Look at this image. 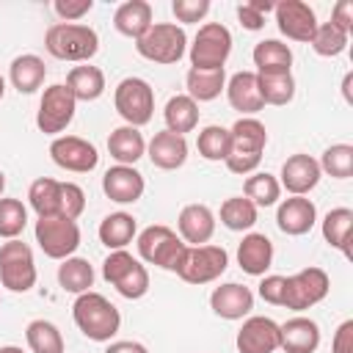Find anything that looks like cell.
Wrapping results in <instances>:
<instances>
[{
    "mask_svg": "<svg viewBox=\"0 0 353 353\" xmlns=\"http://www.w3.org/2000/svg\"><path fill=\"white\" fill-rule=\"evenodd\" d=\"M72 317L80 334L91 342H110L119 328H121V314L119 309L102 295V292H83L72 303Z\"/></svg>",
    "mask_w": 353,
    "mask_h": 353,
    "instance_id": "6da1fadb",
    "label": "cell"
},
{
    "mask_svg": "<svg viewBox=\"0 0 353 353\" xmlns=\"http://www.w3.org/2000/svg\"><path fill=\"white\" fill-rule=\"evenodd\" d=\"M44 47L58 61L88 63L99 52V36L83 22H52L44 33Z\"/></svg>",
    "mask_w": 353,
    "mask_h": 353,
    "instance_id": "7a4b0ae2",
    "label": "cell"
},
{
    "mask_svg": "<svg viewBox=\"0 0 353 353\" xmlns=\"http://www.w3.org/2000/svg\"><path fill=\"white\" fill-rule=\"evenodd\" d=\"M135 245H138V256L143 262L157 265L160 270H168V273H176V276H179V270L188 259V248H190L165 223H152L143 232H138Z\"/></svg>",
    "mask_w": 353,
    "mask_h": 353,
    "instance_id": "3957f363",
    "label": "cell"
},
{
    "mask_svg": "<svg viewBox=\"0 0 353 353\" xmlns=\"http://www.w3.org/2000/svg\"><path fill=\"white\" fill-rule=\"evenodd\" d=\"M102 279L116 287V292L127 301H138L149 292V270L141 259H135L127 248L110 251L102 262Z\"/></svg>",
    "mask_w": 353,
    "mask_h": 353,
    "instance_id": "277c9868",
    "label": "cell"
},
{
    "mask_svg": "<svg viewBox=\"0 0 353 353\" xmlns=\"http://www.w3.org/2000/svg\"><path fill=\"white\" fill-rule=\"evenodd\" d=\"M135 50L152 63H179L188 52V36L176 22H152V28L135 41Z\"/></svg>",
    "mask_w": 353,
    "mask_h": 353,
    "instance_id": "5b68a950",
    "label": "cell"
},
{
    "mask_svg": "<svg viewBox=\"0 0 353 353\" xmlns=\"http://www.w3.org/2000/svg\"><path fill=\"white\" fill-rule=\"evenodd\" d=\"M36 259L28 243L6 240L0 245V284L11 292H28L36 287Z\"/></svg>",
    "mask_w": 353,
    "mask_h": 353,
    "instance_id": "8992f818",
    "label": "cell"
},
{
    "mask_svg": "<svg viewBox=\"0 0 353 353\" xmlns=\"http://www.w3.org/2000/svg\"><path fill=\"white\" fill-rule=\"evenodd\" d=\"M232 55V33L221 22H204L188 50L190 69H223Z\"/></svg>",
    "mask_w": 353,
    "mask_h": 353,
    "instance_id": "52a82bcc",
    "label": "cell"
},
{
    "mask_svg": "<svg viewBox=\"0 0 353 353\" xmlns=\"http://www.w3.org/2000/svg\"><path fill=\"white\" fill-rule=\"evenodd\" d=\"M113 105L130 127L141 130L154 116V88L143 77H124L113 91Z\"/></svg>",
    "mask_w": 353,
    "mask_h": 353,
    "instance_id": "ba28073f",
    "label": "cell"
},
{
    "mask_svg": "<svg viewBox=\"0 0 353 353\" xmlns=\"http://www.w3.org/2000/svg\"><path fill=\"white\" fill-rule=\"evenodd\" d=\"M36 243L50 259H69L80 248V226L77 221L52 215V218H39L33 226Z\"/></svg>",
    "mask_w": 353,
    "mask_h": 353,
    "instance_id": "9c48e42d",
    "label": "cell"
},
{
    "mask_svg": "<svg viewBox=\"0 0 353 353\" xmlns=\"http://www.w3.org/2000/svg\"><path fill=\"white\" fill-rule=\"evenodd\" d=\"M331 290V279L323 268H303L284 279V303L292 312H306L317 306Z\"/></svg>",
    "mask_w": 353,
    "mask_h": 353,
    "instance_id": "30bf717a",
    "label": "cell"
},
{
    "mask_svg": "<svg viewBox=\"0 0 353 353\" xmlns=\"http://www.w3.org/2000/svg\"><path fill=\"white\" fill-rule=\"evenodd\" d=\"M77 110V99L72 97V91L63 83H52L44 88L41 99H39V110H36V127L44 135H55L63 132Z\"/></svg>",
    "mask_w": 353,
    "mask_h": 353,
    "instance_id": "8fae6325",
    "label": "cell"
},
{
    "mask_svg": "<svg viewBox=\"0 0 353 353\" xmlns=\"http://www.w3.org/2000/svg\"><path fill=\"white\" fill-rule=\"evenodd\" d=\"M229 268V254L223 245H190L179 279L188 284H210L221 279Z\"/></svg>",
    "mask_w": 353,
    "mask_h": 353,
    "instance_id": "7c38bea8",
    "label": "cell"
},
{
    "mask_svg": "<svg viewBox=\"0 0 353 353\" xmlns=\"http://www.w3.org/2000/svg\"><path fill=\"white\" fill-rule=\"evenodd\" d=\"M50 157L58 168L72 174H88L99 165V152L91 141L80 135H58L50 143Z\"/></svg>",
    "mask_w": 353,
    "mask_h": 353,
    "instance_id": "4fadbf2b",
    "label": "cell"
},
{
    "mask_svg": "<svg viewBox=\"0 0 353 353\" xmlns=\"http://www.w3.org/2000/svg\"><path fill=\"white\" fill-rule=\"evenodd\" d=\"M273 14H276L279 30H281L287 39L303 41V44L312 41V36H314V30H317V25H320L314 8H312L309 3H303V0H281V3H276Z\"/></svg>",
    "mask_w": 353,
    "mask_h": 353,
    "instance_id": "5bb4252c",
    "label": "cell"
},
{
    "mask_svg": "<svg viewBox=\"0 0 353 353\" xmlns=\"http://www.w3.org/2000/svg\"><path fill=\"white\" fill-rule=\"evenodd\" d=\"M279 185L281 190H287L290 196H306L317 188L323 171H320V163L312 157V154H303V152H295L284 160L281 165V174H279Z\"/></svg>",
    "mask_w": 353,
    "mask_h": 353,
    "instance_id": "9a60e30c",
    "label": "cell"
},
{
    "mask_svg": "<svg viewBox=\"0 0 353 353\" xmlns=\"http://www.w3.org/2000/svg\"><path fill=\"white\" fill-rule=\"evenodd\" d=\"M237 350L240 353H276L279 350V323L262 314L245 317L237 331Z\"/></svg>",
    "mask_w": 353,
    "mask_h": 353,
    "instance_id": "2e32d148",
    "label": "cell"
},
{
    "mask_svg": "<svg viewBox=\"0 0 353 353\" xmlns=\"http://www.w3.org/2000/svg\"><path fill=\"white\" fill-rule=\"evenodd\" d=\"M102 190L116 204H135L146 190V179L135 165H110L102 176Z\"/></svg>",
    "mask_w": 353,
    "mask_h": 353,
    "instance_id": "e0dca14e",
    "label": "cell"
},
{
    "mask_svg": "<svg viewBox=\"0 0 353 353\" xmlns=\"http://www.w3.org/2000/svg\"><path fill=\"white\" fill-rule=\"evenodd\" d=\"M210 309L221 320H243L254 309V292L245 284L226 281L210 292Z\"/></svg>",
    "mask_w": 353,
    "mask_h": 353,
    "instance_id": "ac0fdd59",
    "label": "cell"
},
{
    "mask_svg": "<svg viewBox=\"0 0 353 353\" xmlns=\"http://www.w3.org/2000/svg\"><path fill=\"white\" fill-rule=\"evenodd\" d=\"M276 223L284 234L290 237H301L306 232H312V226L317 223V207L312 199L306 196H290L284 201H279L276 210Z\"/></svg>",
    "mask_w": 353,
    "mask_h": 353,
    "instance_id": "d6986e66",
    "label": "cell"
},
{
    "mask_svg": "<svg viewBox=\"0 0 353 353\" xmlns=\"http://www.w3.org/2000/svg\"><path fill=\"white\" fill-rule=\"evenodd\" d=\"M179 240L188 245H207L215 234V212L207 204H185L176 218Z\"/></svg>",
    "mask_w": 353,
    "mask_h": 353,
    "instance_id": "ffe728a7",
    "label": "cell"
},
{
    "mask_svg": "<svg viewBox=\"0 0 353 353\" xmlns=\"http://www.w3.org/2000/svg\"><path fill=\"white\" fill-rule=\"evenodd\" d=\"M320 347V325L312 317L295 314L279 325V350L284 353H314Z\"/></svg>",
    "mask_w": 353,
    "mask_h": 353,
    "instance_id": "44dd1931",
    "label": "cell"
},
{
    "mask_svg": "<svg viewBox=\"0 0 353 353\" xmlns=\"http://www.w3.org/2000/svg\"><path fill=\"white\" fill-rule=\"evenodd\" d=\"M146 154H149L152 165H157L163 171H174V168H182L188 160V141H185V135L163 130V132L152 135V141L146 143Z\"/></svg>",
    "mask_w": 353,
    "mask_h": 353,
    "instance_id": "7402d4cb",
    "label": "cell"
},
{
    "mask_svg": "<svg viewBox=\"0 0 353 353\" xmlns=\"http://www.w3.org/2000/svg\"><path fill=\"white\" fill-rule=\"evenodd\" d=\"M237 265L248 276H265L273 265V243L262 232H248L237 245Z\"/></svg>",
    "mask_w": 353,
    "mask_h": 353,
    "instance_id": "603a6c76",
    "label": "cell"
},
{
    "mask_svg": "<svg viewBox=\"0 0 353 353\" xmlns=\"http://www.w3.org/2000/svg\"><path fill=\"white\" fill-rule=\"evenodd\" d=\"M226 99L234 110H240L243 116H254L265 108L262 97H259V85H256V72H234L226 80Z\"/></svg>",
    "mask_w": 353,
    "mask_h": 353,
    "instance_id": "cb8c5ba5",
    "label": "cell"
},
{
    "mask_svg": "<svg viewBox=\"0 0 353 353\" xmlns=\"http://www.w3.org/2000/svg\"><path fill=\"white\" fill-rule=\"evenodd\" d=\"M108 152L116 165H135L146 154V138L138 127L121 124L108 135Z\"/></svg>",
    "mask_w": 353,
    "mask_h": 353,
    "instance_id": "d4e9b609",
    "label": "cell"
},
{
    "mask_svg": "<svg viewBox=\"0 0 353 353\" xmlns=\"http://www.w3.org/2000/svg\"><path fill=\"white\" fill-rule=\"evenodd\" d=\"M152 17H154V11H152V6H149L146 0H127V3H121V6L116 8L113 25H116V30H119L121 36L138 41V39L152 28Z\"/></svg>",
    "mask_w": 353,
    "mask_h": 353,
    "instance_id": "484cf974",
    "label": "cell"
},
{
    "mask_svg": "<svg viewBox=\"0 0 353 353\" xmlns=\"http://www.w3.org/2000/svg\"><path fill=\"white\" fill-rule=\"evenodd\" d=\"M251 58H254L256 74H284L292 69V50L279 39L256 41Z\"/></svg>",
    "mask_w": 353,
    "mask_h": 353,
    "instance_id": "4316f807",
    "label": "cell"
},
{
    "mask_svg": "<svg viewBox=\"0 0 353 353\" xmlns=\"http://www.w3.org/2000/svg\"><path fill=\"white\" fill-rule=\"evenodd\" d=\"M44 77H47V66L39 55L33 52H25V55H17L8 66V80L11 85L19 91V94H33L44 85Z\"/></svg>",
    "mask_w": 353,
    "mask_h": 353,
    "instance_id": "83f0119b",
    "label": "cell"
},
{
    "mask_svg": "<svg viewBox=\"0 0 353 353\" xmlns=\"http://www.w3.org/2000/svg\"><path fill=\"white\" fill-rule=\"evenodd\" d=\"M63 85L72 91V97L77 102H94V99H99L105 94V72L99 66L80 63V66L69 69Z\"/></svg>",
    "mask_w": 353,
    "mask_h": 353,
    "instance_id": "f1b7e54d",
    "label": "cell"
},
{
    "mask_svg": "<svg viewBox=\"0 0 353 353\" xmlns=\"http://www.w3.org/2000/svg\"><path fill=\"white\" fill-rule=\"evenodd\" d=\"M97 234H99V243L105 248L121 251V248H127L138 237V223H135V218L130 212H121L119 210V212H110V215L102 218Z\"/></svg>",
    "mask_w": 353,
    "mask_h": 353,
    "instance_id": "f546056e",
    "label": "cell"
},
{
    "mask_svg": "<svg viewBox=\"0 0 353 353\" xmlns=\"http://www.w3.org/2000/svg\"><path fill=\"white\" fill-rule=\"evenodd\" d=\"M185 88L193 102H212L226 88V69H188Z\"/></svg>",
    "mask_w": 353,
    "mask_h": 353,
    "instance_id": "4dcf8cb0",
    "label": "cell"
},
{
    "mask_svg": "<svg viewBox=\"0 0 353 353\" xmlns=\"http://www.w3.org/2000/svg\"><path fill=\"white\" fill-rule=\"evenodd\" d=\"M163 119L168 132H193L199 127V102H193L188 94H174L163 108Z\"/></svg>",
    "mask_w": 353,
    "mask_h": 353,
    "instance_id": "1f68e13d",
    "label": "cell"
},
{
    "mask_svg": "<svg viewBox=\"0 0 353 353\" xmlns=\"http://www.w3.org/2000/svg\"><path fill=\"white\" fill-rule=\"evenodd\" d=\"M232 149L234 152H248V154H262L268 146V130L256 116H240L232 127Z\"/></svg>",
    "mask_w": 353,
    "mask_h": 353,
    "instance_id": "d6a6232c",
    "label": "cell"
},
{
    "mask_svg": "<svg viewBox=\"0 0 353 353\" xmlns=\"http://www.w3.org/2000/svg\"><path fill=\"white\" fill-rule=\"evenodd\" d=\"M323 240L331 248H339L345 256H350V237H353V210L350 207H334L323 218Z\"/></svg>",
    "mask_w": 353,
    "mask_h": 353,
    "instance_id": "836d02e7",
    "label": "cell"
},
{
    "mask_svg": "<svg viewBox=\"0 0 353 353\" xmlns=\"http://www.w3.org/2000/svg\"><path fill=\"white\" fill-rule=\"evenodd\" d=\"M28 201H30V210L39 218L61 215V182L52 179V176L33 179L30 188H28Z\"/></svg>",
    "mask_w": 353,
    "mask_h": 353,
    "instance_id": "e575fe53",
    "label": "cell"
},
{
    "mask_svg": "<svg viewBox=\"0 0 353 353\" xmlns=\"http://www.w3.org/2000/svg\"><path fill=\"white\" fill-rule=\"evenodd\" d=\"M58 287L63 292H72V295H83L94 287V268L88 259L83 256H69V259H61L58 265Z\"/></svg>",
    "mask_w": 353,
    "mask_h": 353,
    "instance_id": "d590c367",
    "label": "cell"
},
{
    "mask_svg": "<svg viewBox=\"0 0 353 353\" xmlns=\"http://www.w3.org/2000/svg\"><path fill=\"white\" fill-rule=\"evenodd\" d=\"M25 339H28V347H30L33 353H63V350H66L61 328H58L55 323L44 320V317L28 323Z\"/></svg>",
    "mask_w": 353,
    "mask_h": 353,
    "instance_id": "8d00e7d4",
    "label": "cell"
},
{
    "mask_svg": "<svg viewBox=\"0 0 353 353\" xmlns=\"http://www.w3.org/2000/svg\"><path fill=\"white\" fill-rule=\"evenodd\" d=\"M243 196L259 210V207H273L281 199V185L279 176L268 174V171H254L245 182H243Z\"/></svg>",
    "mask_w": 353,
    "mask_h": 353,
    "instance_id": "74e56055",
    "label": "cell"
},
{
    "mask_svg": "<svg viewBox=\"0 0 353 353\" xmlns=\"http://www.w3.org/2000/svg\"><path fill=\"white\" fill-rule=\"evenodd\" d=\"M196 149H199V154H201L204 160H210V163L226 160L229 152H232V132H229V127L207 124L204 130H199Z\"/></svg>",
    "mask_w": 353,
    "mask_h": 353,
    "instance_id": "f35d334b",
    "label": "cell"
},
{
    "mask_svg": "<svg viewBox=\"0 0 353 353\" xmlns=\"http://www.w3.org/2000/svg\"><path fill=\"white\" fill-rule=\"evenodd\" d=\"M259 97L265 105H290L295 99V77L292 72L284 74H256Z\"/></svg>",
    "mask_w": 353,
    "mask_h": 353,
    "instance_id": "ab89813d",
    "label": "cell"
},
{
    "mask_svg": "<svg viewBox=\"0 0 353 353\" xmlns=\"http://www.w3.org/2000/svg\"><path fill=\"white\" fill-rule=\"evenodd\" d=\"M221 223L232 232H248L256 223V207L245 196H229L221 204Z\"/></svg>",
    "mask_w": 353,
    "mask_h": 353,
    "instance_id": "60d3db41",
    "label": "cell"
},
{
    "mask_svg": "<svg viewBox=\"0 0 353 353\" xmlns=\"http://www.w3.org/2000/svg\"><path fill=\"white\" fill-rule=\"evenodd\" d=\"M317 163H320L323 174H328L334 179H350L353 176V146L350 143H331Z\"/></svg>",
    "mask_w": 353,
    "mask_h": 353,
    "instance_id": "b9f144b4",
    "label": "cell"
},
{
    "mask_svg": "<svg viewBox=\"0 0 353 353\" xmlns=\"http://www.w3.org/2000/svg\"><path fill=\"white\" fill-rule=\"evenodd\" d=\"M28 226V207L19 199H0V237L17 240Z\"/></svg>",
    "mask_w": 353,
    "mask_h": 353,
    "instance_id": "7bdbcfd3",
    "label": "cell"
},
{
    "mask_svg": "<svg viewBox=\"0 0 353 353\" xmlns=\"http://www.w3.org/2000/svg\"><path fill=\"white\" fill-rule=\"evenodd\" d=\"M347 39H350V36L342 33L339 28H334L331 22H320L309 44H312V50H314L317 55H323V58H336V55L345 52Z\"/></svg>",
    "mask_w": 353,
    "mask_h": 353,
    "instance_id": "ee69618b",
    "label": "cell"
},
{
    "mask_svg": "<svg viewBox=\"0 0 353 353\" xmlns=\"http://www.w3.org/2000/svg\"><path fill=\"white\" fill-rule=\"evenodd\" d=\"M276 8V3L270 0H248L237 6V19L245 30H262L265 28V17Z\"/></svg>",
    "mask_w": 353,
    "mask_h": 353,
    "instance_id": "f6af8a7d",
    "label": "cell"
},
{
    "mask_svg": "<svg viewBox=\"0 0 353 353\" xmlns=\"http://www.w3.org/2000/svg\"><path fill=\"white\" fill-rule=\"evenodd\" d=\"M85 210V193L77 182H61V218L77 221Z\"/></svg>",
    "mask_w": 353,
    "mask_h": 353,
    "instance_id": "bcb514c9",
    "label": "cell"
},
{
    "mask_svg": "<svg viewBox=\"0 0 353 353\" xmlns=\"http://www.w3.org/2000/svg\"><path fill=\"white\" fill-rule=\"evenodd\" d=\"M171 11L176 22H201L210 14V0H174Z\"/></svg>",
    "mask_w": 353,
    "mask_h": 353,
    "instance_id": "7dc6e473",
    "label": "cell"
},
{
    "mask_svg": "<svg viewBox=\"0 0 353 353\" xmlns=\"http://www.w3.org/2000/svg\"><path fill=\"white\" fill-rule=\"evenodd\" d=\"M52 8L61 17V22H77L94 8V0H55Z\"/></svg>",
    "mask_w": 353,
    "mask_h": 353,
    "instance_id": "c3c4849f",
    "label": "cell"
},
{
    "mask_svg": "<svg viewBox=\"0 0 353 353\" xmlns=\"http://www.w3.org/2000/svg\"><path fill=\"white\" fill-rule=\"evenodd\" d=\"M284 279L287 276H265L259 281V298L265 303H273V306H281L284 303Z\"/></svg>",
    "mask_w": 353,
    "mask_h": 353,
    "instance_id": "681fc988",
    "label": "cell"
},
{
    "mask_svg": "<svg viewBox=\"0 0 353 353\" xmlns=\"http://www.w3.org/2000/svg\"><path fill=\"white\" fill-rule=\"evenodd\" d=\"M331 25L339 28L342 33H353V0H339L331 8Z\"/></svg>",
    "mask_w": 353,
    "mask_h": 353,
    "instance_id": "f907efd6",
    "label": "cell"
},
{
    "mask_svg": "<svg viewBox=\"0 0 353 353\" xmlns=\"http://www.w3.org/2000/svg\"><path fill=\"white\" fill-rule=\"evenodd\" d=\"M331 353H353V320H342L331 339Z\"/></svg>",
    "mask_w": 353,
    "mask_h": 353,
    "instance_id": "816d5d0a",
    "label": "cell"
},
{
    "mask_svg": "<svg viewBox=\"0 0 353 353\" xmlns=\"http://www.w3.org/2000/svg\"><path fill=\"white\" fill-rule=\"evenodd\" d=\"M105 353H149L146 345L135 342V339H116L105 347Z\"/></svg>",
    "mask_w": 353,
    "mask_h": 353,
    "instance_id": "f5cc1de1",
    "label": "cell"
},
{
    "mask_svg": "<svg viewBox=\"0 0 353 353\" xmlns=\"http://www.w3.org/2000/svg\"><path fill=\"white\" fill-rule=\"evenodd\" d=\"M350 85H353V74L347 72V74H345V80H342V94H345V102H347V105H353V94H350Z\"/></svg>",
    "mask_w": 353,
    "mask_h": 353,
    "instance_id": "db71d44e",
    "label": "cell"
},
{
    "mask_svg": "<svg viewBox=\"0 0 353 353\" xmlns=\"http://www.w3.org/2000/svg\"><path fill=\"white\" fill-rule=\"evenodd\" d=\"M0 353H25L22 347H17V345H3L0 347Z\"/></svg>",
    "mask_w": 353,
    "mask_h": 353,
    "instance_id": "11a10c76",
    "label": "cell"
},
{
    "mask_svg": "<svg viewBox=\"0 0 353 353\" xmlns=\"http://www.w3.org/2000/svg\"><path fill=\"white\" fill-rule=\"evenodd\" d=\"M3 190H6V174H3V168H0V199H3Z\"/></svg>",
    "mask_w": 353,
    "mask_h": 353,
    "instance_id": "9f6ffc18",
    "label": "cell"
},
{
    "mask_svg": "<svg viewBox=\"0 0 353 353\" xmlns=\"http://www.w3.org/2000/svg\"><path fill=\"white\" fill-rule=\"evenodd\" d=\"M3 94H6V77L0 74V99H3Z\"/></svg>",
    "mask_w": 353,
    "mask_h": 353,
    "instance_id": "6f0895ef",
    "label": "cell"
}]
</instances>
